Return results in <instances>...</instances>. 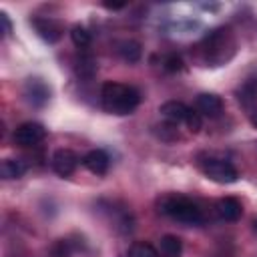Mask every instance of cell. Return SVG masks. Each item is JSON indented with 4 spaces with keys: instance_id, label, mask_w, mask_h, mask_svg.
Instances as JSON below:
<instances>
[{
    "instance_id": "11",
    "label": "cell",
    "mask_w": 257,
    "mask_h": 257,
    "mask_svg": "<svg viewBox=\"0 0 257 257\" xmlns=\"http://www.w3.org/2000/svg\"><path fill=\"white\" fill-rule=\"evenodd\" d=\"M217 213L225 221H239L243 215V207L235 197H223L217 203Z\"/></svg>"
},
{
    "instance_id": "21",
    "label": "cell",
    "mask_w": 257,
    "mask_h": 257,
    "mask_svg": "<svg viewBox=\"0 0 257 257\" xmlns=\"http://www.w3.org/2000/svg\"><path fill=\"white\" fill-rule=\"evenodd\" d=\"M251 124L257 128V114H253V116H251Z\"/></svg>"
},
{
    "instance_id": "9",
    "label": "cell",
    "mask_w": 257,
    "mask_h": 257,
    "mask_svg": "<svg viewBox=\"0 0 257 257\" xmlns=\"http://www.w3.org/2000/svg\"><path fill=\"white\" fill-rule=\"evenodd\" d=\"M108 163H110V159L102 149H94V151H90L82 157V165L92 175H104L108 171Z\"/></svg>"
},
{
    "instance_id": "7",
    "label": "cell",
    "mask_w": 257,
    "mask_h": 257,
    "mask_svg": "<svg viewBox=\"0 0 257 257\" xmlns=\"http://www.w3.org/2000/svg\"><path fill=\"white\" fill-rule=\"evenodd\" d=\"M50 163H52V169H54L56 175L68 177V175H72V173L76 171V167H78V157H76V153L70 151V149H58V151H54Z\"/></svg>"
},
{
    "instance_id": "17",
    "label": "cell",
    "mask_w": 257,
    "mask_h": 257,
    "mask_svg": "<svg viewBox=\"0 0 257 257\" xmlns=\"http://www.w3.org/2000/svg\"><path fill=\"white\" fill-rule=\"evenodd\" d=\"M185 124H187V128H189L191 133H199V131H201L203 118H201V114L197 112V108H189L187 118H185Z\"/></svg>"
},
{
    "instance_id": "14",
    "label": "cell",
    "mask_w": 257,
    "mask_h": 257,
    "mask_svg": "<svg viewBox=\"0 0 257 257\" xmlns=\"http://www.w3.org/2000/svg\"><path fill=\"white\" fill-rule=\"evenodd\" d=\"M26 167L22 161H16V159H4L2 165H0V173L4 179H20L24 175Z\"/></svg>"
},
{
    "instance_id": "20",
    "label": "cell",
    "mask_w": 257,
    "mask_h": 257,
    "mask_svg": "<svg viewBox=\"0 0 257 257\" xmlns=\"http://www.w3.org/2000/svg\"><path fill=\"white\" fill-rule=\"evenodd\" d=\"M102 6L108 8V10H120V8H124V4H110V2H104Z\"/></svg>"
},
{
    "instance_id": "5",
    "label": "cell",
    "mask_w": 257,
    "mask_h": 257,
    "mask_svg": "<svg viewBox=\"0 0 257 257\" xmlns=\"http://www.w3.org/2000/svg\"><path fill=\"white\" fill-rule=\"evenodd\" d=\"M30 24H32V28L36 30V34H38L44 42H48V44L58 42L60 36H62V24H60L58 20H54V18L34 16V18L30 20Z\"/></svg>"
},
{
    "instance_id": "18",
    "label": "cell",
    "mask_w": 257,
    "mask_h": 257,
    "mask_svg": "<svg viewBox=\"0 0 257 257\" xmlns=\"http://www.w3.org/2000/svg\"><path fill=\"white\" fill-rule=\"evenodd\" d=\"M165 68H167V70H171V72L181 70V68H183V60H181V56H177V54L167 56V60H165Z\"/></svg>"
},
{
    "instance_id": "10",
    "label": "cell",
    "mask_w": 257,
    "mask_h": 257,
    "mask_svg": "<svg viewBox=\"0 0 257 257\" xmlns=\"http://www.w3.org/2000/svg\"><path fill=\"white\" fill-rule=\"evenodd\" d=\"M159 112H161V116L167 118L169 122L179 124V122H185L187 112H189V106L183 104V102H179V100H167V102L161 104Z\"/></svg>"
},
{
    "instance_id": "12",
    "label": "cell",
    "mask_w": 257,
    "mask_h": 257,
    "mask_svg": "<svg viewBox=\"0 0 257 257\" xmlns=\"http://www.w3.org/2000/svg\"><path fill=\"white\" fill-rule=\"evenodd\" d=\"M116 54H118L124 62L133 64V62H139V60H141L143 50H141V44H139L137 40H120V42L116 44Z\"/></svg>"
},
{
    "instance_id": "13",
    "label": "cell",
    "mask_w": 257,
    "mask_h": 257,
    "mask_svg": "<svg viewBox=\"0 0 257 257\" xmlns=\"http://www.w3.org/2000/svg\"><path fill=\"white\" fill-rule=\"evenodd\" d=\"M159 251L163 257H179L183 251V243L177 235H163L159 243Z\"/></svg>"
},
{
    "instance_id": "6",
    "label": "cell",
    "mask_w": 257,
    "mask_h": 257,
    "mask_svg": "<svg viewBox=\"0 0 257 257\" xmlns=\"http://www.w3.org/2000/svg\"><path fill=\"white\" fill-rule=\"evenodd\" d=\"M24 96L32 106L40 108L50 98V86L42 78H28L24 84Z\"/></svg>"
},
{
    "instance_id": "19",
    "label": "cell",
    "mask_w": 257,
    "mask_h": 257,
    "mask_svg": "<svg viewBox=\"0 0 257 257\" xmlns=\"http://www.w3.org/2000/svg\"><path fill=\"white\" fill-rule=\"evenodd\" d=\"M0 22H2V34L8 36L12 32V22H10V18H8L6 12H0Z\"/></svg>"
},
{
    "instance_id": "2",
    "label": "cell",
    "mask_w": 257,
    "mask_h": 257,
    "mask_svg": "<svg viewBox=\"0 0 257 257\" xmlns=\"http://www.w3.org/2000/svg\"><path fill=\"white\" fill-rule=\"evenodd\" d=\"M159 207H161V213L169 215L175 221L187 223V225H197L203 221V213H201L199 205L183 195H167V197H163Z\"/></svg>"
},
{
    "instance_id": "1",
    "label": "cell",
    "mask_w": 257,
    "mask_h": 257,
    "mask_svg": "<svg viewBox=\"0 0 257 257\" xmlns=\"http://www.w3.org/2000/svg\"><path fill=\"white\" fill-rule=\"evenodd\" d=\"M100 100L106 112L124 116V114H131L139 106L141 94L135 86H128L122 82H104L100 90Z\"/></svg>"
},
{
    "instance_id": "15",
    "label": "cell",
    "mask_w": 257,
    "mask_h": 257,
    "mask_svg": "<svg viewBox=\"0 0 257 257\" xmlns=\"http://www.w3.org/2000/svg\"><path fill=\"white\" fill-rule=\"evenodd\" d=\"M128 257H161L151 243H135L128 249Z\"/></svg>"
},
{
    "instance_id": "16",
    "label": "cell",
    "mask_w": 257,
    "mask_h": 257,
    "mask_svg": "<svg viewBox=\"0 0 257 257\" xmlns=\"http://www.w3.org/2000/svg\"><path fill=\"white\" fill-rule=\"evenodd\" d=\"M70 38H72L74 46H78V48H86L90 44V32L84 26H72Z\"/></svg>"
},
{
    "instance_id": "8",
    "label": "cell",
    "mask_w": 257,
    "mask_h": 257,
    "mask_svg": "<svg viewBox=\"0 0 257 257\" xmlns=\"http://www.w3.org/2000/svg\"><path fill=\"white\" fill-rule=\"evenodd\" d=\"M197 112L205 116H219L223 112V100L213 92H201L195 100Z\"/></svg>"
},
{
    "instance_id": "3",
    "label": "cell",
    "mask_w": 257,
    "mask_h": 257,
    "mask_svg": "<svg viewBox=\"0 0 257 257\" xmlns=\"http://www.w3.org/2000/svg\"><path fill=\"white\" fill-rule=\"evenodd\" d=\"M199 169L207 179H211L215 183H221V185H229V183H235L239 179L237 169L225 159L205 157L203 161H199Z\"/></svg>"
},
{
    "instance_id": "4",
    "label": "cell",
    "mask_w": 257,
    "mask_h": 257,
    "mask_svg": "<svg viewBox=\"0 0 257 257\" xmlns=\"http://www.w3.org/2000/svg\"><path fill=\"white\" fill-rule=\"evenodd\" d=\"M44 137H46V128L40 122H32V120L18 124L14 128V133H12V139H14V143L18 147H34Z\"/></svg>"
}]
</instances>
